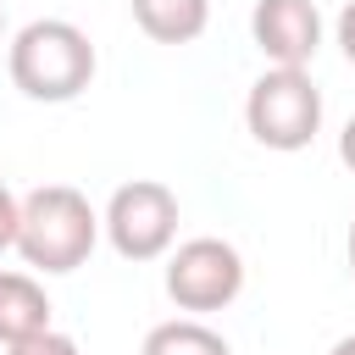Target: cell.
I'll return each instance as SVG.
<instances>
[{
	"label": "cell",
	"instance_id": "1",
	"mask_svg": "<svg viewBox=\"0 0 355 355\" xmlns=\"http://www.w3.org/2000/svg\"><path fill=\"white\" fill-rule=\"evenodd\" d=\"M94 44L78 22L67 17H33L28 28H17L11 50H6V72L17 83V94L39 100V105H67L94 83Z\"/></svg>",
	"mask_w": 355,
	"mask_h": 355
},
{
	"label": "cell",
	"instance_id": "2",
	"mask_svg": "<svg viewBox=\"0 0 355 355\" xmlns=\"http://www.w3.org/2000/svg\"><path fill=\"white\" fill-rule=\"evenodd\" d=\"M105 222L89 205V194H78L72 183H39L33 194H22V222H17V255L44 272V277H67L78 272L94 244H100Z\"/></svg>",
	"mask_w": 355,
	"mask_h": 355
},
{
	"label": "cell",
	"instance_id": "3",
	"mask_svg": "<svg viewBox=\"0 0 355 355\" xmlns=\"http://www.w3.org/2000/svg\"><path fill=\"white\" fill-rule=\"evenodd\" d=\"M244 128L261 150L294 155L322 133V89L305 67H266L244 94Z\"/></svg>",
	"mask_w": 355,
	"mask_h": 355
},
{
	"label": "cell",
	"instance_id": "4",
	"mask_svg": "<svg viewBox=\"0 0 355 355\" xmlns=\"http://www.w3.org/2000/svg\"><path fill=\"white\" fill-rule=\"evenodd\" d=\"M100 222L122 261H161L178 239V194L155 178H133L105 200Z\"/></svg>",
	"mask_w": 355,
	"mask_h": 355
},
{
	"label": "cell",
	"instance_id": "5",
	"mask_svg": "<svg viewBox=\"0 0 355 355\" xmlns=\"http://www.w3.org/2000/svg\"><path fill=\"white\" fill-rule=\"evenodd\" d=\"M166 294L178 311H227L239 294H244V255L227 244V239H183L172 255H166Z\"/></svg>",
	"mask_w": 355,
	"mask_h": 355
},
{
	"label": "cell",
	"instance_id": "6",
	"mask_svg": "<svg viewBox=\"0 0 355 355\" xmlns=\"http://www.w3.org/2000/svg\"><path fill=\"white\" fill-rule=\"evenodd\" d=\"M250 39L272 67H311L322 50V11L316 0H255Z\"/></svg>",
	"mask_w": 355,
	"mask_h": 355
},
{
	"label": "cell",
	"instance_id": "7",
	"mask_svg": "<svg viewBox=\"0 0 355 355\" xmlns=\"http://www.w3.org/2000/svg\"><path fill=\"white\" fill-rule=\"evenodd\" d=\"M50 327V294L28 272H0V344H22Z\"/></svg>",
	"mask_w": 355,
	"mask_h": 355
},
{
	"label": "cell",
	"instance_id": "8",
	"mask_svg": "<svg viewBox=\"0 0 355 355\" xmlns=\"http://www.w3.org/2000/svg\"><path fill=\"white\" fill-rule=\"evenodd\" d=\"M128 6L155 44H194L211 22V0H128Z\"/></svg>",
	"mask_w": 355,
	"mask_h": 355
},
{
	"label": "cell",
	"instance_id": "9",
	"mask_svg": "<svg viewBox=\"0 0 355 355\" xmlns=\"http://www.w3.org/2000/svg\"><path fill=\"white\" fill-rule=\"evenodd\" d=\"M139 355H233V349H227V338L216 327H205L194 316H178V322L150 327L144 344H139Z\"/></svg>",
	"mask_w": 355,
	"mask_h": 355
},
{
	"label": "cell",
	"instance_id": "10",
	"mask_svg": "<svg viewBox=\"0 0 355 355\" xmlns=\"http://www.w3.org/2000/svg\"><path fill=\"white\" fill-rule=\"evenodd\" d=\"M6 355H83V349H78L72 333L44 327V333H33V338H22V344H6Z\"/></svg>",
	"mask_w": 355,
	"mask_h": 355
},
{
	"label": "cell",
	"instance_id": "11",
	"mask_svg": "<svg viewBox=\"0 0 355 355\" xmlns=\"http://www.w3.org/2000/svg\"><path fill=\"white\" fill-rule=\"evenodd\" d=\"M17 222H22V200L6 189V172H0V255L17 250Z\"/></svg>",
	"mask_w": 355,
	"mask_h": 355
},
{
	"label": "cell",
	"instance_id": "12",
	"mask_svg": "<svg viewBox=\"0 0 355 355\" xmlns=\"http://www.w3.org/2000/svg\"><path fill=\"white\" fill-rule=\"evenodd\" d=\"M338 50H344V61L355 67V0L338 11Z\"/></svg>",
	"mask_w": 355,
	"mask_h": 355
},
{
	"label": "cell",
	"instance_id": "13",
	"mask_svg": "<svg viewBox=\"0 0 355 355\" xmlns=\"http://www.w3.org/2000/svg\"><path fill=\"white\" fill-rule=\"evenodd\" d=\"M338 161L355 172V116H349V122H344V133H338Z\"/></svg>",
	"mask_w": 355,
	"mask_h": 355
},
{
	"label": "cell",
	"instance_id": "14",
	"mask_svg": "<svg viewBox=\"0 0 355 355\" xmlns=\"http://www.w3.org/2000/svg\"><path fill=\"white\" fill-rule=\"evenodd\" d=\"M327 355H355V333H344V338H338V344H333Z\"/></svg>",
	"mask_w": 355,
	"mask_h": 355
},
{
	"label": "cell",
	"instance_id": "15",
	"mask_svg": "<svg viewBox=\"0 0 355 355\" xmlns=\"http://www.w3.org/2000/svg\"><path fill=\"white\" fill-rule=\"evenodd\" d=\"M344 255H349V277H355V216H349V239H344Z\"/></svg>",
	"mask_w": 355,
	"mask_h": 355
},
{
	"label": "cell",
	"instance_id": "16",
	"mask_svg": "<svg viewBox=\"0 0 355 355\" xmlns=\"http://www.w3.org/2000/svg\"><path fill=\"white\" fill-rule=\"evenodd\" d=\"M0 33H6V11H0Z\"/></svg>",
	"mask_w": 355,
	"mask_h": 355
}]
</instances>
